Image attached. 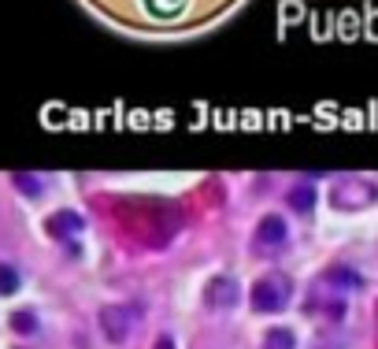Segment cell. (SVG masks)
I'll return each instance as SVG.
<instances>
[{"mask_svg":"<svg viewBox=\"0 0 378 349\" xmlns=\"http://www.w3.org/2000/svg\"><path fill=\"white\" fill-rule=\"evenodd\" d=\"M378 197V190L371 186V182H338V190H334V205L338 208H364V205H371V201Z\"/></svg>","mask_w":378,"mask_h":349,"instance_id":"3957f363","label":"cell"},{"mask_svg":"<svg viewBox=\"0 0 378 349\" xmlns=\"http://www.w3.org/2000/svg\"><path fill=\"white\" fill-rule=\"evenodd\" d=\"M285 223L279 216H267L263 223H260V231H256V242H260V249H267V253H279L282 245H285Z\"/></svg>","mask_w":378,"mask_h":349,"instance_id":"5b68a950","label":"cell"},{"mask_svg":"<svg viewBox=\"0 0 378 349\" xmlns=\"http://www.w3.org/2000/svg\"><path fill=\"white\" fill-rule=\"evenodd\" d=\"M293 297V286L285 275H263L252 286V308L256 312H282Z\"/></svg>","mask_w":378,"mask_h":349,"instance_id":"6da1fadb","label":"cell"},{"mask_svg":"<svg viewBox=\"0 0 378 349\" xmlns=\"http://www.w3.org/2000/svg\"><path fill=\"white\" fill-rule=\"evenodd\" d=\"M15 290H19V271L0 264V297H8V293H15Z\"/></svg>","mask_w":378,"mask_h":349,"instance_id":"9c48e42d","label":"cell"},{"mask_svg":"<svg viewBox=\"0 0 378 349\" xmlns=\"http://www.w3.org/2000/svg\"><path fill=\"white\" fill-rule=\"evenodd\" d=\"M52 234H63V231H78V227H82V219L78 216H71V212H63V216H56V219H52Z\"/></svg>","mask_w":378,"mask_h":349,"instance_id":"8fae6325","label":"cell"},{"mask_svg":"<svg viewBox=\"0 0 378 349\" xmlns=\"http://www.w3.org/2000/svg\"><path fill=\"white\" fill-rule=\"evenodd\" d=\"M137 319H141V308L137 305H108V308H100V330H104L112 342H126Z\"/></svg>","mask_w":378,"mask_h":349,"instance_id":"7a4b0ae2","label":"cell"},{"mask_svg":"<svg viewBox=\"0 0 378 349\" xmlns=\"http://www.w3.org/2000/svg\"><path fill=\"white\" fill-rule=\"evenodd\" d=\"M327 282H334V286H345V290H356L364 279H359L356 271H349V268H330V271H327Z\"/></svg>","mask_w":378,"mask_h":349,"instance_id":"ba28073f","label":"cell"},{"mask_svg":"<svg viewBox=\"0 0 378 349\" xmlns=\"http://www.w3.org/2000/svg\"><path fill=\"white\" fill-rule=\"evenodd\" d=\"M156 349H174V342H171V338H160V342H156Z\"/></svg>","mask_w":378,"mask_h":349,"instance_id":"7c38bea8","label":"cell"},{"mask_svg":"<svg viewBox=\"0 0 378 349\" xmlns=\"http://www.w3.org/2000/svg\"><path fill=\"white\" fill-rule=\"evenodd\" d=\"M290 205H293V212H311V205H316V190H311L308 182L293 186L290 190Z\"/></svg>","mask_w":378,"mask_h":349,"instance_id":"52a82bcc","label":"cell"},{"mask_svg":"<svg viewBox=\"0 0 378 349\" xmlns=\"http://www.w3.org/2000/svg\"><path fill=\"white\" fill-rule=\"evenodd\" d=\"M204 301L211 308H234L237 305V282L230 275H215L204 286Z\"/></svg>","mask_w":378,"mask_h":349,"instance_id":"277c9868","label":"cell"},{"mask_svg":"<svg viewBox=\"0 0 378 349\" xmlns=\"http://www.w3.org/2000/svg\"><path fill=\"white\" fill-rule=\"evenodd\" d=\"M12 327L19 330V335H34V330H38V319H34V312H15Z\"/></svg>","mask_w":378,"mask_h":349,"instance_id":"30bf717a","label":"cell"},{"mask_svg":"<svg viewBox=\"0 0 378 349\" xmlns=\"http://www.w3.org/2000/svg\"><path fill=\"white\" fill-rule=\"evenodd\" d=\"M263 349H297V338L290 327H271L263 338Z\"/></svg>","mask_w":378,"mask_h":349,"instance_id":"8992f818","label":"cell"}]
</instances>
